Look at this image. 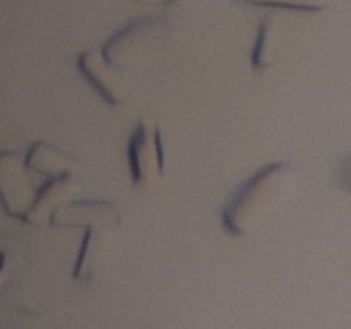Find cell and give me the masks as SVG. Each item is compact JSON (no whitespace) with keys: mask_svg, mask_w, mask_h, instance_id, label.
I'll use <instances>...</instances> for the list:
<instances>
[{"mask_svg":"<svg viewBox=\"0 0 351 329\" xmlns=\"http://www.w3.org/2000/svg\"><path fill=\"white\" fill-rule=\"evenodd\" d=\"M288 180L285 164H269L257 173L225 209V225L230 232L242 233L256 228L261 219L269 215L271 208L281 199Z\"/></svg>","mask_w":351,"mask_h":329,"instance_id":"cell-1","label":"cell"},{"mask_svg":"<svg viewBox=\"0 0 351 329\" xmlns=\"http://www.w3.org/2000/svg\"><path fill=\"white\" fill-rule=\"evenodd\" d=\"M0 201L10 216L24 218L29 211V185L19 154L0 153Z\"/></svg>","mask_w":351,"mask_h":329,"instance_id":"cell-2","label":"cell"},{"mask_svg":"<svg viewBox=\"0 0 351 329\" xmlns=\"http://www.w3.org/2000/svg\"><path fill=\"white\" fill-rule=\"evenodd\" d=\"M129 161L134 184H147L154 171L161 167V141L158 130L151 134L144 123L139 125L130 139Z\"/></svg>","mask_w":351,"mask_h":329,"instance_id":"cell-3","label":"cell"},{"mask_svg":"<svg viewBox=\"0 0 351 329\" xmlns=\"http://www.w3.org/2000/svg\"><path fill=\"white\" fill-rule=\"evenodd\" d=\"M64 163L62 154L53 151L51 147L45 146V144H34L26 154L24 164L31 170L38 171L41 175H55L58 173V164Z\"/></svg>","mask_w":351,"mask_h":329,"instance_id":"cell-4","label":"cell"},{"mask_svg":"<svg viewBox=\"0 0 351 329\" xmlns=\"http://www.w3.org/2000/svg\"><path fill=\"white\" fill-rule=\"evenodd\" d=\"M3 269H5V256H3V254L0 252V281H2Z\"/></svg>","mask_w":351,"mask_h":329,"instance_id":"cell-5","label":"cell"}]
</instances>
